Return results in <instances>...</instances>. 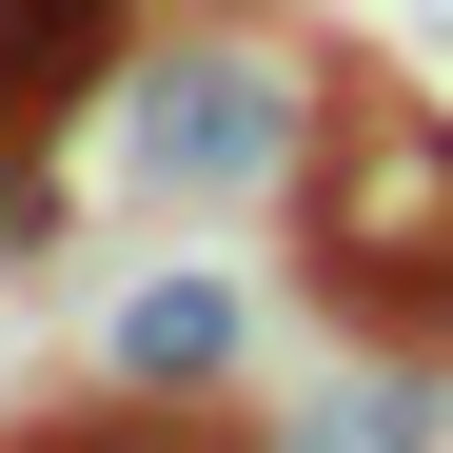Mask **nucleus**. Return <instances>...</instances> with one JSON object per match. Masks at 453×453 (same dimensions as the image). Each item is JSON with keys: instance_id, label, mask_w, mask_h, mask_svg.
<instances>
[{"instance_id": "nucleus-6", "label": "nucleus", "mask_w": 453, "mask_h": 453, "mask_svg": "<svg viewBox=\"0 0 453 453\" xmlns=\"http://www.w3.org/2000/svg\"><path fill=\"white\" fill-rule=\"evenodd\" d=\"M80 453H217V434H80Z\"/></svg>"}, {"instance_id": "nucleus-3", "label": "nucleus", "mask_w": 453, "mask_h": 453, "mask_svg": "<svg viewBox=\"0 0 453 453\" xmlns=\"http://www.w3.org/2000/svg\"><path fill=\"white\" fill-rule=\"evenodd\" d=\"M257 355V296L217 276V257H158L119 296V395H217V374Z\"/></svg>"}, {"instance_id": "nucleus-4", "label": "nucleus", "mask_w": 453, "mask_h": 453, "mask_svg": "<svg viewBox=\"0 0 453 453\" xmlns=\"http://www.w3.org/2000/svg\"><path fill=\"white\" fill-rule=\"evenodd\" d=\"M276 453H434V355H374V374H335V395H296Z\"/></svg>"}, {"instance_id": "nucleus-1", "label": "nucleus", "mask_w": 453, "mask_h": 453, "mask_svg": "<svg viewBox=\"0 0 453 453\" xmlns=\"http://www.w3.org/2000/svg\"><path fill=\"white\" fill-rule=\"evenodd\" d=\"M296 237H316L335 316L453 335V119L434 99H355L316 158H296Z\"/></svg>"}, {"instance_id": "nucleus-2", "label": "nucleus", "mask_w": 453, "mask_h": 453, "mask_svg": "<svg viewBox=\"0 0 453 453\" xmlns=\"http://www.w3.org/2000/svg\"><path fill=\"white\" fill-rule=\"evenodd\" d=\"M296 158H316V119H296V80H276L257 40H178L158 80L119 99V178L158 197V217H197V197H217V217H237V197H296Z\"/></svg>"}, {"instance_id": "nucleus-5", "label": "nucleus", "mask_w": 453, "mask_h": 453, "mask_svg": "<svg viewBox=\"0 0 453 453\" xmlns=\"http://www.w3.org/2000/svg\"><path fill=\"white\" fill-rule=\"evenodd\" d=\"M99 40H119V0H0V138H20L59 80H80Z\"/></svg>"}]
</instances>
